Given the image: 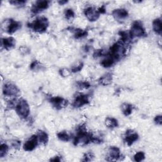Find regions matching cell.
Segmentation results:
<instances>
[{
    "label": "cell",
    "mask_w": 162,
    "mask_h": 162,
    "mask_svg": "<svg viewBox=\"0 0 162 162\" xmlns=\"http://www.w3.org/2000/svg\"><path fill=\"white\" fill-rule=\"evenodd\" d=\"M48 25V20L44 17H41L37 18L34 21L30 23L29 26L35 32L43 33L46 31Z\"/></svg>",
    "instance_id": "cell-1"
},
{
    "label": "cell",
    "mask_w": 162,
    "mask_h": 162,
    "mask_svg": "<svg viewBox=\"0 0 162 162\" xmlns=\"http://www.w3.org/2000/svg\"><path fill=\"white\" fill-rule=\"evenodd\" d=\"M15 110L19 117L22 118H27L30 114V107L27 102L24 99H20L15 107Z\"/></svg>",
    "instance_id": "cell-2"
},
{
    "label": "cell",
    "mask_w": 162,
    "mask_h": 162,
    "mask_svg": "<svg viewBox=\"0 0 162 162\" xmlns=\"http://www.w3.org/2000/svg\"><path fill=\"white\" fill-rule=\"evenodd\" d=\"M22 24L19 22L10 19L5 20L2 24V29L10 34H12L21 28Z\"/></svg>",
    "instance_id": "cell-3"
},
{
    "label": "cell",
    "mask_w": 162,
    "mask_h": 162,
    "mask_svg": "<svg viewBox=\"0 0 162 162\" xmlns=\"http://www.w3.org/2000/svg\"><path fill=\"white\" fill-rule=\"evenodd\" d=\"M146 35L145 29L142 23L139 21H136L131 27L129 35L131 38H141Z\"/></svg>",
    "instance_id": "cell-4"
},
{
    "label": "cell",
    "mask_w": 162,
    "mask_h": 162,
    "mask_svg": "<svg viewBox=\"0 0 162 162\" xmlns=\"http://www.w3.org/2000/svg\"><path fill=\"white\" fill-rule=\"evenodd\" d=\"M19 93V88L14 84L7 83L3 87V93L7 96H16Z\"/></svg>",
    "instance_id": "cell-5"
},
{
    "label": "cell",
    "mask_w": 162,
    "mask_h": 162,
    "mask_svg": "<svg viewBox=\"0 0 162 162\" xmlns=\"http://www.w3.org/2000/svg\"><path fill=\"white\" fill-rule=\"evenodd\" d=\"M39 141L37 135H34L31 136L29 139L24 143L23 146V149L26 151H31L35 148L38 145Z\"/></svg>",
    "instance_id": "cell-6"
},
{
    "label": "cell",
    "mask_w": 162,
    "mask_h": 162,
    "mask_svg": "<svg viewBox=\"0 0 162 162\" xmlns=\"http://www.w3.org/2000/svg\"><path fill=\"white\" fill-rule=\"evenodd\" d=\"M84 15L87 19L91 22L96 21L100 16V14L98 10L90 7L84 10Z\"/></svg>",
    "instance_id": "cell-7"
},
{
    "label": "cell",
    "mask_w": 162,
    "mask_h": 162,
    "mask_svg": "<svg viewBox=\"0 0 162 162\" xmlns=\"http://www.w3.org/2000/svg\"><path fill=\"white\" fill-rule=\"evenodd\" d=\"M138 138H139V136L136 132L132 130H128L125 133L124 141L128 146H130L138 140Z\"/></svg>",
    "instance_id": "cell-8"
},
{
    "label": "cell",
    "mask_w": 162,
    "mask_h": 162,
    "mask_svg": "<svg viewBox=\"0 0 162 162\" xmlns=\"http://www.w3.org/2000/svg\"><path fill=\"white\" fill-rule=\"evenodd\" d=\"M52 105L58 110H60L67 106L68 101L61 97L52 98L50 99Z\"/></svg>",
    "instance_id": "cell-9"
},
{
    "label": "cell",
    "mask_w": 162,
    "mask_h": 162,
    "mask_svg": "<svg viewBox=\"0 0 162 162\" xmlns=\"http://www.w3.org/2000/svg\"><path fill=\"white\" fill-rule=\"evenodd\" d=\"M50 2L48 1H38L35 2L32 7V11L34 14H38L49 7Z\"/></svg>",
    "instance_id": "cell-10"
},
{
    "label": "cell",
    "mask_w": 162,
    "mask_h": 162,
    "mask_svg": "<svg viewBox=\"0 0 162 162\" xmlns=\"http://www.w3.org/2000/svg\"><path fill=\"white\" fill-rule=\"evenodd\" d=\"M89 102V100L87 96L81 94L75 97L73 103V106L75 108H80L87 105Z\"/></svg>",
    "instance_id": "cell-11"
},
{
    "label": "cell",
    "mask_w": 162,
    "mask_h": 162,
    "mask_svg": "<svg viewBox=\"0 0 162 162\" xmlns=\"http://www.w3.org/2000/svg\"><path fill=\"white\" fill-rule=\"evenodd\" d=\"M113 17L116 20H123L125 19L129 15L128 11L124 8H118L113 11L112 12Z\"/></svg>",
    "instance_id": "cell-12"
},
{
    "label": "cell",
    "mask_w": 162,
    "mask_h": 162,
    "mask_svg": "<svg viewBox=\"0 0 162 162\" xmlns=\"http://www.w3.org/2000/svg\"><path fill=\"white\" fill-rule=\"evenodd\" d=\"M1 44L2 47H4L5 50H9L15 46L16 44V41L12 37H8L2 39L1 41Z\"/></svg>",
    "instance_id": "cell-13"
},
{
    "label": "cell",
    "mask_w": 162,
    "mask_h": 162,
    "mask_svg": "<svg viewBox=\"0 0 162 162\" xmlns=\"http://www.w3.org/2000/svg\"><path fill=\"white\" fill-rule=\"evenodd\" d=\"M109 156L111 160H117L121 157L120 149L115 146H111L109 149Z\"/></svg>",
    "instance_id": "cell-14"
},
{
    "label": "cell",
    "mask_w": 162,
    "mask_h": 162,
    "mask_svg": "<svg viewBox=\"0 0 162 162\" xmlns=\"http://www.w3.org/2000/svg\"><path fill=\"white\" fill-rule=\"evenodd\" d=\"M105 125L108 128L114 129L118 126V122L117 119L113 117H107L105 121Z\"/></svg>",
    "instance_id": "cell-15"
},
{
    "label": "cell",
    "mask_w": 162,
    "mask_h": 162,
    "mask_svg": "<svg viewBox=\"0 0 162 162\" xmlns=\"http://www.w3.org/2000/svg\"><path fill=\"white\" fill-rule=\"evenodd\" d=\"M121 110L125 116H129L133 112V106L129 103H124L121 105Z\"/></svg>",
    "instance_id": "cell-16"
},
{
    "label": "cell",
    "mask_w": 162,
    "mask_h": 162,
    "mask_svg": "<svg viewBox=\"0 0 162 162\" xmlns=\"http://www.w3.org/2000/svg\"><path fill=\"white\" fill-rule=\"evenodd\" d=\"M37 136H38L39 142L43 144V145H45L46 143L48 142V139H49L48 135H47V133H45L44 131L39 130L38 132Z\"/></svg>",
    "instance_id": "cell-17"
},
{
    "label": "cell",
    "mask_w": 162,
    "mask_h": 162,
    "mask_svg": "<svg viewBox=\"0 0 162 162\" xmlns=\"http://www.w3.org/2000/svg\"><path fill=\"white\" fill-rule=\"evenodd\" d=\"M153 29L156 33L161 34L162 31V24L160 19H157L153 22Z\"/></svg>",
    "instance_id": "cell-18"
},
{
    "label": "cell",
    "mask_w": 162,
    "mask_h": 162,
    "mask_svg": "<svg viewBox=\"0 0 162 162\" xmlns=\"http://www.w3.org/2000/svg\"><path fill=\"white\" fill-rule=\"evenodd\" d=\"M112 75L110 74H107L103 77H101L99 80V82L103 86L109 85L112 83Z\"/></svg>",
    "instance_id": "cell-19"
},
{
    "label": "cell",
    "mask_w": 162,
    "mask_h": 162,
    "mask_svg": "<svg viewBox=\"0 0 162 162\" xmlns=\"http://www.w3.org/2000/svg\"><path fill=\"white\" fill-rule=\"evenodd\" d=\"M114 63H115V60L110 56H108L101 62V65H103V67L105 68H109L112 67Z\"/></svg>",
    "instance_id": "cell-20"
},
{
    "label": "cell",
    "mask_w": 162,
    "mask_h": 162,
    "mask_svg": "<svg viewBox=\"0 0 162 162\" xmlns=\"http://www.w3.org/2000/svg\"><path fill=\"white\" fill-rule=\"evenodd\" d=\"M57 137L60 140L65 142H67L70 139V135L66 131L60 132L59 133L57 134Z\"/></svg>",
    "instance_id": "cell-21"
},
{
    "label": "cell",
    "mask_w": 162,
    "mask_h": 162,
    "mask_svg": "<svg viewBox=\"0 0 162 162\" xmlns=\"http://www.w3.org/2000/svg\"><path fill=\"white\" fill-rule=\"evenodd\" d=\"M9 149V147L5 143H2L0 146V157L1 158H3L7 154Z\"/></svg>",
    "instance_id": "cell-22"
},
{
    "label": "cell",
    "mask_w": 162,
    "mask_h": 162,
    "mask_svg": "<svg viewBox=\"0 0 162 162\" xmlns=\"http://www.w3.org/2000/svg\"><path fill=\"white\" fill-rule=\"evenodd\" d=\"M87 35V32L81 29H77L75 31L74 36L76 39H81L84 38Z\"/></svg>",
    "instance_id": "cell-23"
},
{
    "label": "cell",
    "mask_w": 162,
    "mask_h": 162,
    "mask_svg": "<svg viewBox=\"0 0 162 162\" xmlns=\"http://www.w3.org/2000/svg\"><path fill=\"white\" fill-rule=\"evenodd\" d=\"M64 15H65L66 19H67V20H71V19H72L74 17L75 13H74V10L72 9L68 8L67 10H65Z\"/></svg>",
    "instance_id": "cell-24"
},
{
    "label": "cell",
    "mask_w": 162,
    "mask_h": 162,
    "mask_svg": "<svg viewBox=\"0 0 162 162\" xmlns=\"http://www.w3.org/2000/svg\"><path fill=\"white\" fill-rule=\"evenodd\" d=\"M83 65L84 64L82 62H79L76 63L73 67H72L71 72H72L74 73H76V72H80L83 68Z\"/></svg>",
    "instance_id": "cell-25"
},
{
    "label": "cell",
    "mask_w": 162,
    "mask_h": 162,
    "mask_svg": "<svg viewBox=\"0 0 162 162\" xmlns=\"http://www.w3.org/2000/svg\"><path fill=\"white\" fill-rule=\"evenodd\" d=\"M77 87H79L81 89H87L90 87L89 83L86 81H79L77 82Z\"/></svg>",
    "instance_id": "cell-26"
},
{
    "label": "cell",
    "mask_w": 162,
    "mask_h": 162,
    "mask_svg": "<svg viewBox=\"0 0 162 162\" xmlns=\"http://www.w3.org/2000/svg\"><path fill=\"white\" fill-rule=\"evenodd\" d=\"M145 158V154L142 151L137 152V153H136V154L134 155V161H141L144 160Z\"/></svg>",
    "instance_id": "cell-27"
},
{
    "label": "cell",
    "mask_w": 162,
    "mask_h": 162,
    "mask_svg": "<svg viewBox=\"0 0 162 162\" xmlns=\"http://www.w3.org/2000/svg\"><path fill=\"white\" fill-rule=\"evenodd\" d=\"M9 3L12 5H14V6H16V7H22L26 4V2L19 1V0H15H15H14V1H10Z\"/></svg>",
    "instance_id": "cell-28"
},
{
    "label": "cell",
    "mask_w": 162,
    "mask_h": 162,
    "mask_svg": "<svg viewBox=\"0 0 162 162\" xmlns=\"http://www.w3.org/2000/svg\"><path fill=\"white\" fill-rule=\"evenodd\" d=\"M84 161H91L93 160V158L94 157V156L93 153L88 152L84 155Z\"/></svg>",
    "instance_id": "cell-29"
},
{
    "label": "cell",
    "mask_w": 162,
    "mask_h": 162,
    "mask_svg": "<svg viewBox=\"0 0 162 162\" xmlns=\"http://www.w3.org/2000/svg\"><path fill=\"white\" fill-rule=\"evenodd\" d=\"M71 73V71H70L67 69H62L60 70V74L63 77H67L70 75Z\"/></svg>",
    "instance_id": "cell-30"
},
{
    "label": "cell",
    "mask_w": 162,
    "mask_h": 162,
    "mask_svg": "<svg viewBox=\"0 0 162 162\" xmlns=\"http://www.w3.org/2000/svg\"><path fill=\"white\" fill-rule=\"evenodd\" d=\"M40 67H40V63L37 61H34V62L32 63V64L31 65V69L32 70H38Z\"/></svg>",
    "instance_id": "cell-31"
},
{
    "label": "cell",
    "mask_w": 162,
    "mask_h": 162,
    "mask_svg": "<svg viewBox=\"0 0 162 162\" xmlns=\"http://www.w3.org/2000/svg\"><path fill=\"white\" fill-rule=\"evenodd\" d=\"M154 121L157 125H161V123H162L161 116V115L156 116V117L154 119Z\"/></svg>",
    "instance_id": "cell-32"
},
{
    "label": "cell",
    "mask_w": 162,
    "mask_h": 162,
    "mask_svg": "<svg viewBox=\"0 0 162 162\" xmlns=\"http://www.w3.org/2000/svg\"><path fill=\"white\" fill-rule=\"evenodd\" d=\"M21 145V142L19 141H17V140H14L13 142H12V146L13 147H14L15 148H19L20 146Z\"/></svg>",
    "instance_id": "cell-33"
},
{
    "label": "cell",
    "mask_w": 162,
    "mask_h": 162,
    "mask_svg": "<svg viewBox=\"0 0 162 162\" xmlns=\"http://www.w3.org/2000/svg\"><path fill=\"white\" fill-rule=\"evenodd\" d=\"M20 51H21V53H22L23 54H24V55H25V54L26 55V54H27L29 53V49L27 48V47H26L25 46H23V47H21V48H20Z\"/></svg>",
    "instance_id": "cell-34"
},
{
    "label": "cell",
    "mask_w": 162,
    "mask_h": 162,
    "mask_svg": "<svg viewBox=\"0 0 162 162\" xmlns=\"http://www.w3.org/2000/svg\"><path fill=\"white\" fill-rule=\"evenodd\" d=\"M98 10L100 14H105V11H106V8H105V6H102V7H100Z\"/></svg>",
    "instance_id": "cell-35"
},
{
    "label": "cell",
    "mask_w": 162,
    "mask_h": 162,
    "mask_svg": "<svg viewBox=\"0 0 162 162\" xmlns=\"http://www.w3.org/2000/svg\"><path fill=\"white\" fill-rule=\"evenodd\" d=\"M61 160L60 159V157H54V158L51 159V161H60Z\"/></svg>",
    "instance_id": "cell-36"
},
{
    "label": "cell",
    "mask_w": 162,
    "mask_h": 162,
    "mask_svg": "<svg viewBox=\"0 0 162 162\" xmlns=\"http://www.w3.org/2000/svg\"><path fill=\"white\" fill-rule=\"evenodd\" d=\"M58 3H59L60 5H64V4H65V3H67V1H61V2H58Z\"/></svg>",
    "instance_id": "cell-37"
}]
</instances>
